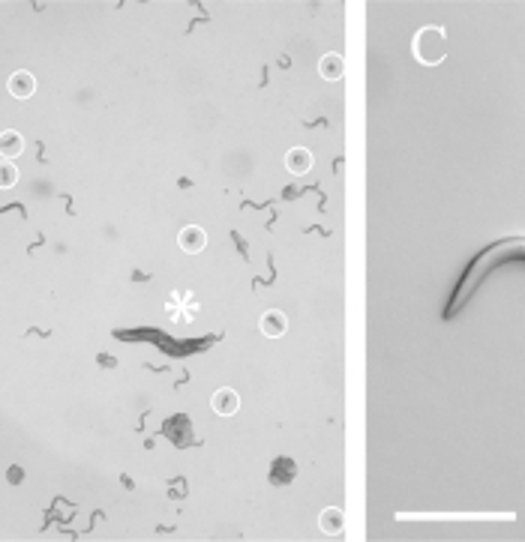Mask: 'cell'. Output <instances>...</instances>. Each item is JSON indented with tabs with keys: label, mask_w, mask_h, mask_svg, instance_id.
Segmentation results:
<instances>
[{
	"label": "cell",
	"mask_w": 525,
	"mask_h": 542,
	"mask_svg": "<svg viewBox=\"0 0 525 542\" xmlns=\"http://www.w3.org/2000/svg\"><path fill=\"white\" fill-rule=\"evenodd\" d=\"M415 58L423 63V66H435L444 60V54H448V39H444V30L441 27H423L417 30L415 37Z\"/></svg>",
	"instance_id": "obj_1"
},
{
	"label": "cell",
	"mask_w": 525,
	"mask_h": 542,
	"mask_svg": "<svg viewBox=\"0 0 525 542\" xmlns=\"http://www.w3.org/2000/svg\"><path fill=\"white\" fill-rule=\"evenodd\" d=\"M177 243H181L183 252L195 255V252H201L207 246V234H205V228H198V225H186V228L177 234Z\"/></svg>",
	"instance_id": "obj_2"
},
{
	"label": "cell",
	"mask_w": 525,
	"mask_h": 542,
	"mask_svg": "<svg viewBox=\"0 0 525 542\" xmlns=\"http://www.w3.org/2000/svg\"><path fill=\"white\" fill-rule=\"evenodd\" d=\"M210 408H214L219 416H231V414H238L240 408V396L234 390H216L214 392V399H210Z\"/></svg>",
	"instance_id": "obj_3"
},
{
	"label": "cell",
	"mask_w": 525,
	"mask_h": 542,
	"mask_svg": "<svg viewBox=\"0 0 525 542\" xmlns=\"http://www.w3.org/2000/svg\"><path fill=\"white\" fill-rule=\"evenodd\" d=\"M33 90H37V78H33L30 72H13L9 75V93H13L15 99H27L33 96Z\"/></svg>",
	"instance_id": "obj_4"
},
{
	"label": "cell",
	"mask_w": 525,
	"mask_h": 542,
	"mask_svg": "<svg viewBox=\"0 0 525 542\" xmlns=\"http://www.w3.org/2000/svg\"><path fill=\"white\" fill-rule=\"evenodd\" d=\"M285 326H288V321H285V315L279 312V309H271V312L261 315V333H264L267 338H279V336L285 333Z\"/></svg>",
	"instance_id": "obj_5"
},
{
	"label": "cell",
	"mask_w": 525,
	"mask_h": 542,
	"mask_svg": "<svg viewBox=\"0 0 525 542\" xmlns=\"http://www.w3.org/2000/svg\"><path fill=\"white\" fill-rule=\"evenodd\" d=\"M285 168L292 174H306L312 168V153L306 150V147H294V150L285 153Z\"/></svg>",
	"instance_id": "obj_6"
},
{
	"label": "cell",
	"mask_w": 525,
	"mask_h": 542,
	"mask_svg": "<svg viewBox=\"0 0 525 542\" xmlns=\"http://www.w3.org/2000/svg\"><path fill=\"white\" fill-rule=\"evenodd\" d=\"M318 72L325 75L328 81H337V78H342V72H345V60H342V54H337V51L325 54V58L318 60Z\"/></svg>",
	"instance_id": "obj_7"
},
{
	"label": "cell",
	"mask_w": 525,
	"mask_h": 542,
	"mask_svg": "<svg viewBox=\"0 0 525 542\" xmlns=\"http://www.w3.org/2000/svg\"><path fill=\"white\" fill-rule=\"evenodd\" d=\"M21 150H25V138L15 129L0 132V153H4V159H15Z\"/></svg>",
	"instance_id": "obj_8"
},
{
	"label": "cell",
	"mask_w": 525,
	"mask_h": 542,
	"mask_svg": "<svg viewBox=\"0 0 525 542\" xmlns=\"http://www.w3.org/2000/svg\"><path fill=\"white\" fill-rule=\"evenodd\" d=\"M318 527L325 530V534H339V530L345 527V515H342V510H337V506H328V510L318 515Z\"/></svg>",
	"instance_id": "obj_9"
},
{
	"label": "cell",
	"mask_w": 525,
	"mask_h": 542,
	"mask_svg": "<svg viewBox=\"0 0 525 542\" xmlns=\"http://www.w3.org/2000/svg\"><path fill=\"white\" fill-rule=\"evenodd\" d=\"M15 183H18V168L9 159H4L0 162V189H13Z\"/></svg>",
	"instance_id": "obj_10"
}]
</instances>
